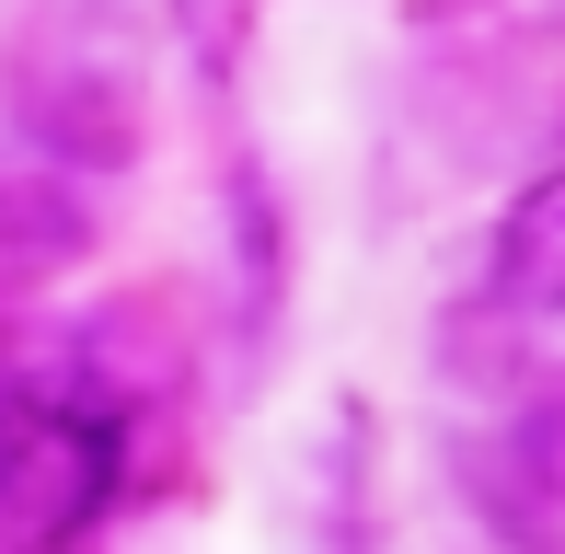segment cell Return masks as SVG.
Masks as SVG:
<instances>
[{"label": "cell", "instance_id": "2", "mask_svg": "<svg viewBox=\"0 0 565 554\" xmlns=\"http://www.w3.org/2000/svg\"><path fill=\"white\" fill-rule=\"evenodd\" d=\"M127 509V405L93 382H0V554H82Z\"/></svg>", "mask_w": 565, "mask_h": 554}, {"label": "cell", "instance_id": "1", "mask_svg": "<svg viewBox=\"0 0 565 554\" xmlns=\"http://www.w3.org/2000/svg\"><path fill=\"white\" fill-rule=\"evenodd\" d=\"M150 46L139 0H0V139L70 185H105L150 150Z\"/></svg>", "mask_w": 565, "mask_h": 554}, {"label": "cell", "instance_id": "4", "mask_svg": "<svg viewBox=\"0 0 565 554\" xmlns=\"http://www.w3.org/2000/svg\"><path fill=\"white\" fill-rule=\"evenodd\" d=\"M93 255H105V209H93V185H70V173L0 150V300L58 289V277H82Z\"/></svg>", "mask_w": 565, "mask_h": 554}, {"label": "cell", "instance_id": "6", "mask_svg": "<svg viewBox=\"0 0 565 554\" xmlns=\"http://www.w3.org/2000/svg\"><path fill=\"white\" fill-rule=\"evenodd\" d=\"M473 554H508V543H473Z\"/></svg>", "mask_w": 565, "mask_h": 554}, {"label": "cell", "instance_id": "5", "mask_svg": "<svg viewBox=\"0 0 565 554\" xmlns=\"http://www.w3.org/2000/svg\"><path fill=\"white\" fill-rule=\"evenodd\" d=\"M416 23H439V12H484L497 35H520V46H565V0H404Z\"/></svg>", "mask_w": 565, "mask_h": 554}, {"label": "cell", "instance_id": "3", "mask_svg": "<svg viewBox=\"0 0 565 554\" xmlns=\"http://www.w3.org/2000/svg\"><path fill=\"white\" fill-rule=\"evenodd\" d=\"M473 300L520 335H565V162H543L484 232V277Z\"/></svg>", "mask_w": 565, "mask_h": 554}]
</instances>
